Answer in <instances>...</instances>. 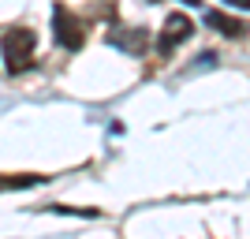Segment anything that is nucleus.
<instances>
[{"label": "nucleus", "instance_id": "f257e3e1", "mask_svg": "<svg viewBox=\"0 0 250 239\" xmlns=\"http://www.w3.org/2000/svg\"><path fill=\"white\" fill-rule=\"evenodd\" d=\"M34 49H38V34L19 26L4 38V60H8V71H26L34 64Z\"/></svg>", "mask_w": 250, "mask_h": 239}, {"label": "nucleus", "instance_id": "f03ea898", "mask_svg": "<svg viewBox=\"0 0 250 239\" xmlns=\"http://www.w3.org/2000/svg\"><path fill=\"white\" fill-rule=\"evenodd\" d=\"M52 30H56V42H60L63 49H79V45H83V22L75 19L63 4L52 8Z\"/></svg>", "mask_w": 250, "mask_h": 239}, {"label": "nucleus", "instance_id": "7ed1b4c3", "mask_svg": "<svg viewBox=\"0 0 250 239\" xmlns=\"http://www.w3.org/2000/svg\"><path fill=\"white\" fill-rule=\"evenodd\" d=\"M194 34V22L187 15H168L165 19V34H161V52H172L179 42H187Z\"/></svg>", "mask_w": 250, "mask_h": 239}, {"label": "nucleus", "instance_id": "20e7f679", "mask_svg": "<svg viewBox=\"0 0 250 239\" xmlns=\"http://www.w3.org/2000/svg\"><path fill=\"white\" fill-rule=\"evenodd\" d=\"M206 22L213 30H220L224 38H243V34H247V22L243 19H231V15H220V11H209Z\"/></svg>", "mask_w": 250, "mask_h": 239}, {"label": "nucleus", "instance_id": "39448f33", "mask_svg": "<svg viewBox=\"0 0 250 239\" xmlns=\"http://www.w3.org/2000/svg\"><path fill=\"white\" fill-rule=\"evenodd\" d=\"M108 42L120 45V49H127V52H135V49H142V45H146V34H142V30H135V34H120V30H112V34H108Z\"/></svg>", "mask_w": 250, "mask_h": 239}, {"label": "nucleus", "instance_id": "423d86ee", "mask_svg": "<svg viewBox=\"0 0 250 239\" xmlns=\"http://www.w3.org/2000/svg\"><path fill=\"white\" fill-rule=\"evenodd\" d=\"M38 183V176H0V191L8 187H34Z\"/></svg>", "mask_w": 250, "mask_h": 239}, {"label": "nucleus", "instance_id": "0eeeda50", "mask_svg": "<svg viewBox=\"0 0 250 239\" xmlns=\"http://www.w3.org/2000/svg\"><path fill=\"white\" fill-rule=\"evenodd\" d=\"M228 4H235V8H250V0H228Z\"/></svg>", "mask_w": 250, "mask_h": 239}, {"label": "nucleus", "instance_id": "6e6552de", "mask_svg": "<svg viewBox=\"0 0 250 239\" xmlns=\"http://www.w3.org/2000/svg\"><path fill=\"white\" fill-rule=\"evenodd\" d=\"M183 4H202V0H183Z\"/></svg>", "mask_w": 250, "mask_h": 239}, {"label": "nucleus", "instance_id": "1a4fd4ad", "mask_svg": "<svg viewBox=\"0 0 250 239\" xmlns=\"http://www.w3.org/2000/svg\"><path fill=\"white\" fill-rule=\"evenodd\" d=\"M149 4H153V0H149Z\"/></svg>", "mask_w": 250, "mask_h": 239}]
</instances>
